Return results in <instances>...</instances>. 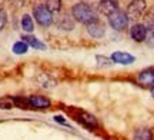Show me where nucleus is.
<instances>
[{"label":"nucleus","mask_w":154,"mask_h":140,"mask_svg":"<svg viewBox=\"0 0 154 140\" xmlns=\"http://www.w3.org/2000/svg\"><path fill=\"white\" fill-rule=\"evenodd\" d=\"M72 16L73 19L79 23L83 24H90L93 22H97L99 19V11L94 10V7H90L87 5H83V3H77L72 7Z\"/></svg>","instance_id":"nucleus-1"},{"label":"nucleus","mask_w":154,"mask_h":140,"mask_svg":"<svg viewBox=\"0 0 154 140\" xmlns=\"http://www.w3.org/2000/svg\"><path fill=\"white\" fill-rule=\"evenodd\" d=\"M33 17L34 20L42 26V27H50L53 23H54V19H53V14L50 13L44 5H37L33 7Z\"/></svg>","instance_id":"nucleus-2"},{"label":"nucleus","mask_w":154,"mask_h":140,"mask_svg":"<svg viewBox=\"0 0 154 140\" xmlns=\"http://www.w3.org/2000/svg\"><path fill=\"white\" fill-rule=\"evenodd\" d=\"M146 7H147L146 0H131L126 9V16L128 19V22L130 20H134V22L138 20L144 14Z\"/></svg>","instance_id":"nucleus-3"},{"label":"nucleus","mask_w":154,"mask_h":140,"mask_svg":"<svg viewBox=\"0 0 154 140\" xmlns=\"http://www.w3.org/2000/svg\"><path fill=\"white\" fill-rule=\"evenodd\" d=\"M109 19V23H110V26L114 29L116 32H123V30H126L127 26H128V19L126 16V11L123 10H119L114 11L113 14L107 17Z\"/></svg>","instance_id":"nucleus-4"},{"label":"nucleus","mask_w":154,"mask_h":140,"mask_svg":"<svg viewBox=\"0 0 154 140\" xmlns=\"http://www.w3.org/2000/svg\"><path fill=\"white\" fill-rule=\"evenodd\" d=\"M76 119L84 126V127H87V129H90V130H96L99 127V120L88 112L76 109Z\"/></svg>","instance_id":"nucleus-5"},{"label":"nucleus","mask_w":154,"mask_h":140,"mask_svg":"<svg viewBox=\"0 0 154 140\" xmlns=\"http://www.w3.org/2000/svg\"><path fill=\"white\" fill-rule=\"evenodd\" d=\"M119 10V0H99L97 11L103 16H110L114 11Z\"/></svg>","instance_id":"nucleus-6"},{"label":"nucleus","mask_w":154,"mask_h":140,"mask_svg":"<svg viewBox=\"0 0 154 140\" xmlns=\"http://www.w3.org/2000/svg\"><path fill=\"white\" fill-rule=\"evenodd\" d=\"M29 99V104L30 109H38V110H44V109H49L51 106V101L49 97L42 95H32L27 97Z\"/></svg>","instance_id":"nucleus-7"},{"label":"nucleus","mask_w":154,"mask_h":140,"mask_svg":"<svg viewBox=\"0 0 154 140\" xmlns=\"http://www.w3.org/2000/svg\"><path fill=\"white\" fill-rule=\"evenodd\" d=\"M130 36H131V39L134 40V42H137V43L146 42V37H147V27H146V24H143V23L133 24L131 29H130Z\"/></svg>","instance_id":"nucleus-8"},{"label":"nucleus","mask_w":154,"mask_h":140,"mask_svg":"<svg viewBox=\"0 0 154 140\" xmlns=\"http://www.w3.org/2000/svg\"><path fill=\"white\" fill-rule=\"evenodd\" d=\"M137 82L143 87H149V89L154 87V67H149L138 73Z\"/></svg>","instance_id":"nucleus-9"},{"label":"nucleus","mask_w":154,"mask_h":140,"mask_svg":"<svg viewBox=\"0 0 154 140\" xmlns=\"http://www.w3.org/2000/svg\"><path fill=\"white\" fill-rule=\"evenodd\" d=\"M111 62L117 63V64H123V66H127V64H133L136 62V57L127 53V51H114L111 54Z\"/></svg>","instance_id":"nucleus-10"},{"label":"nucleus","mask_w":154,"mask_h":140,"mask_svg":"<svg viewBox=\"0 0 154 140\" xmlns=\"http://www.w3.org/2000/svg\"><path fill=\"white\" fill-rule=\"evenodd\" d=\"M87 32L94 39H101L106 34V24L101 20L93 22V23H90V24H87Z\"/></svg>","instance_id":"nucleus-11"},{"label":"nucleus","mask_w":154,"mask_h":140,"mask_svg":"<svg viewBox=\"0 0 154 140\" xmlns=\"http://www.w3.org/2000/svg\"><path fill=\"white\" fill-rule=\"evenodd\" d=\"M74 19H73V16L70 14V13H63V14H60L59 16V19H57V22H56V24H57V27L60 29V30H66V32H70V30H73L74 29Z\"/></svg>","instance_id":"nucleus-12"},{"label":"nucleus","mask_w":154,"mask_h":140,"mask_svg":"<svg viewBox=\"0 0 154 140\" xmlns=\"http://www.w3.org/2000/svg\"><path fill=\"white\" fill-rule=\"evenodd\" d=\"M22 40L29 46V47H33L36 50H46V49H47L43 42L38 40L36 36H33V34H23Z\"/></svg>","instance_id":"nucleus-13"},{"label":"nucleus","mask_w":154,"mask_h":140,"mask_svg":"<svg viewBox=\"0 0 154 140\" xmlns=\"http://www.w3.org/2000/svg\"><path fill=\"white\" fill-rule=\"evenodd\" d=\"M20 24H22V29L26 32L27 34H32L34 30V22H33V17L30 14H23L22 16V20H20Z\"/></svg>","instance_id":"nucleus-14"},{"label":"nucleus","mask_w":154,"mask_h":140,"mask_svg":"<svg viewBox=\"0 0 154 140\" xmlns=\"http://www.w3.org/2000/svg\"><path fill=\"white\" fill-rule=\"evenodd\" d=\"M37 83H38V86L43 87V89H51V87L56 86V80H53L49 74L42 73V74L37 77Z\"/></svg>","instance_id":"nucleus-15"},{"label":"nucleus","mask_w":154,"mask_h":140,"mask_svg":"<svg viewBox=\"0 0 154 140\" xmlns=\"http://www.w3.org/2000/svg\"><path fill=\"white\" fill-rule=\"evenodd\" d=\"M153 132L150 129H138L133 136V140H153Z\"/></svg>","instance_id":"nucleus-16"},{"label":"nucleus","mask_w":154,"mask_h":140,"mask_svg":"<svg viewBox=\"0 0 154 140\" xmlns=\"http://www.w3.org/2000/svg\"><path fill=\"white\" fill-rule=\"evenodd\" d=\"M44 6H46V9L51 13V14H54V13H59L61 10V0H46L44 2Z\"/></svg>","instance_id":"nucleus-17"},{"label":"nucleus","mask_w":154,"mask_h":140,"mask_svg":"<svg viewBox=\"0 0 154 140\" xmlns=\"http://www.w3.org/2000/svg\"><path fill=\"white\" fill-rule=\"evenodd\" d=\"M13 101H14V107H19V109H22V110L30 109L29 99L24 97V96H13Z\"/></svg>","instance_id":"nucleus-18"},{"label":"nucleus","mask_w":154,"mask_h":140,"mask_svg":"<svg viewBox=\"0 0 154 140\" xmlns=\"http://www.w3.org/2000/svg\"><path fill=\"white\" fill-rule=\"evenodd\" d=\"M27 50H29V46L23 40H19V42H16L14 45L11 46V51L14 54H26Z\"/></svg>","instance_id":"nucleus-19"},{"label":"nucleus","mask_w":154,"mask_h":140,"mask_svg":"<svg viewBox=\"0 0 154 140\" xmlns=\"http://www.w3.org/2000/svg\"><path fill=\"white\" fill-rule=\"evenodd\" d=\"M13 107H14L13 96H5L0 99V109L2 110H11Z\"/></svg>","instance_id":"nucleus-20"},{"label":"nucleus","mask_w":154,"mask_h":140,"mask_svg":"<svg viewBox=\"0 0 154 140\" xmlns=\"http://www.w3.org/2000/svg\"><path fill=\"white\" fill-rule=\"evenodd\" d=\"M96 60H97V64H99L100 67H110L111 66V59L110 57H106L103 54H97L96 56Z\"/></svg>","instance_id":"nucleus-21"},{"label":"nucleus","mask_w":154,"mask_h":140,"mask_svg":"<svg viewBox=\"0 0 154 140\" xmlns=\"http://www.w3.org/2000/svg\"><path fill=\"white\" fill-rule=\"evenodd\" d=\"M7 24V13L5 10H0V32L6 27Z\"/></svg>","instance_id":"nucleus-22"},{"label":"nucleus","mask_w":154,"mask_h":140,"mask_svg":"<svg viewBox=\"0 0 154 140\" xmlns=\"http://www.w3.org/2000/svg\"><path fill=\"white\" fill-rule=\"evenodd\" d=\"M79 3H83V5H87L90 7H94V6H97L99 3V0H79Z\"/></svg>","instance_id":"nucleus-23"},{"label":"nucleus","mask_w":154,"mask_h":140,"mask_svg":"<svg viewBox=\"0 0 154 140\" xmlns=\"http://www.w3.org/2000/svg\"><path fill=\"white\" fill-rule=\"evenodd\" d=\"M53 119H54L56 123H60V124H63V126H69V123L66 122V119L63 117V116H59V114H57V116H54Z\"/></svg>","instance_id":"nucleus-24"},{"label":"nucleus","mask_w":154,"mask_h":140,"mask_svg":"<svg viewBox=\"0 0 154 140\" xmlns=\"http://www.w3.org/2000/svg\"><path fill=\"white\" fill-rule=\"evenodd\" d=\"M9 3L11 6H14V7H22L26 3V0H9Z\"/></svg>","instance_id":"nucleus-25"},{"label":"nucleus","mask_w":154,"mask_h":140,"mask_svg":"<svg viewBox=\"0 0 154 140\" xmlns=\"http://www.w3.org/2000/svg\"><path fill=\"white\" fill-rule=\"evenodd\" d=\"M150 92H151V96H153V99H154V87H151V89H150Z\"/></svg>","instance_id":"nucleus-26"}]
</instances>
